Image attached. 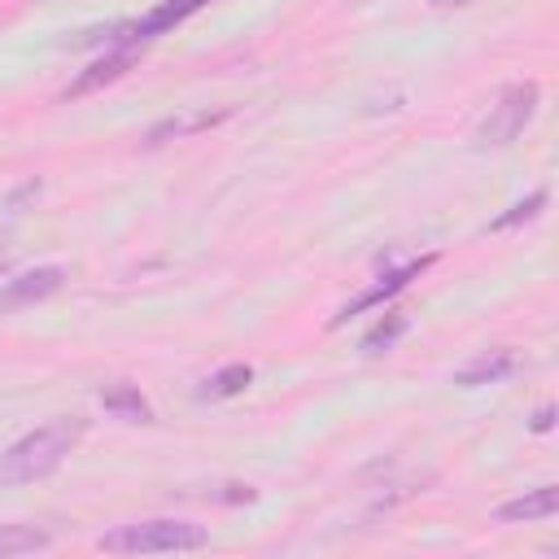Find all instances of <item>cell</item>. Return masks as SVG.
I'll return each mask as SVG.
<instances>
[{
  "mask_svg": "<svg viewBox=\"0 0 559 559\" xmlns=\"http://www.w3.org/2000/svg\"><path fill=\"white\" fill-rule=\"evenodd\" d=\"M0 271H4V262H0Z\"/></svg>",
  "mask_w": 559,
  "mask_h": 559,
  "instance_id": "ac0fdd59",
  "label": "cell"
},
{
  "mask_svg": "<svg viewBox=\"0 0 559 559\" xmlns=\"http://www.w3.org/2000/svg\"><path fill=\"white\" fill-rule=\"evenodd\" d=\"M135 66V48H109L105 57H96L70 87H66V100H79V96H87V92H96V87H105V83H114V79H122L127 70Z\"/></svg>",
  "mask_w": 559,
  "mask_h": 559,
  "instance_id": "ba28073f",
  "label": "cell"
},
{
  "mask_svg": "<svg viewBox=\"0 0 559 559\" xmlns=\"http://www.w3.org/2000/svg\"><path fill=\"white\" fill-rule=\"evenodd\" d=\"M52 537L35 524H0V559L9 555H35V550H48Z\"/></svg>",
  "mask_w": 559,
  "mask_h": 559,
  "instance_id": "4fadbf2b",
  "label": "cell"
},
{
  "mask_svg": "<svg viewBox=\"0 0 559 559\" xmlns=\"http://www.w3.org/2000/svg\"><path fill=\"white\" fill-rule=\"evenodd\" d=\"M205 542H210V528L192 520H135V524L109 528L96 546L114 555H166V550H201Z\"/></svg>",
  "mask_w": 559,
  "mask_h": 559,
  "instance_id": "7a4b0ae2",
  "label": "cell"
},
{
  "mask_svg": "<svg viewBox=\"0 0 559 559\" xmlns=\"http://www.w3.org/2000/svg\"><path fill=\"white\" fill-rule=\"evenodd\" d=\"M537 100H542V87H537L533 79H524V83H507L502 96L489 105L485 122L476 127V144H480V148H502V144H511V140L533 122Z\"/></svg>",
  "mask_w": 559,
  "mask_h": 559,
  "instance_id": "3957f363",
  "label": "cell"
},
{
  "mask_svg": "<svg viewBox=\"0 0 559 559\" xmlns=\"http://www.w3.org/2000/svg\"><path fill=\"white\" fill-rule=\"evenodd\" d=\"M550 201V192L546 188H537V192H528L524 201H515L507 214H498L493 223H489V231H507V227H520V223H528V218H537L542 214V205Z\"/></svg>",
  "mask_w": 559,
  "mask_h": 559,
  "instance_id": "9a60e30c",
  "label": "cell"
},
{
  "mask_svg": "<svg viewBox=\"0 0 559 559\" xmlns=\"http://www.w3.org/2000/svg\"><path fill=\"white\" fill-rule=\"evenodd\" d=\"M559 511V489L555 485H537V489H524L520 498H507L493 515L502 524H520V520H550Z\"/></svg>",
  "mask_w": 559,
  "mask_h": 559,
  "instance_id": "30bf717a",
  "label": "cell"
},
{
  "mask_svg": "<svg viewBox=\"0 0 559 559\" xmlns=\"http://www.w3.org/2000/svg\"><path fill=\"white\" fill-rule=\"evenodd\" d=\"M83 432H87V424L79 415H57L44 428L17 437L0 454V485H31V480L52 476L66 463V454L83 441Z\"/></svg>",
  "mask_w": 559,
  "mask_h": 559,
  "instance_id": "6da1fadb",
  "label": "cell"
},
{
  "mask_svg": "<svg viewBox=\"0 0 559 559\" xmlns=\"http://www.w3.org/2000/svg\"><path fill=\"white\" fill-rule=\"evenodd\" d=\"M227 118H231V109H188V114H170V118H162V122L148 127L144 148H162V144H170V140L210 131V127H218V122H227Z\"/></svg>",
  "mask_w": 559,
  "mask_h": 559,
  "instance_id": "52a82bcc",
  "label": "cell"
},
{
  "mask_svg": "<svg viewBox=\"0 0 559 559\" xmlns=\"http://www.w3.org/2000/svg\"><path fill=\"white\" fill-rule=\"evenodd\" d=\"M210 0H162V4H153L144 17H135V22H118V26H109V39L118 44V48H140L144 39H157V35H166L170 26H179V22H188L197 9H205Z\"/></svg>",
  "mask_w": 559,
  "mask_h": 559,
  "instance_id": "277c9868",
  "label": "cell"
},
{
  "mask_svg": "<svg viewBox=\"0 0 559 559\" xmlns=\"http://www.w3.org/2000/svg\"><path fill=\"white\" fill-rule=\"evenodd\" d=\"M249 384H253V367H249V362H227V367H218V371L197 389V397H201V402H223V397L245 393Z\"/></svg>",
  "mask_w": 559,
  "mask_h": 559,
  "instance_id": "7c38bea8",
  "label": "cell"
},
{
  "mask_svg": "<svg viewBox=\"0 0 559 559\" xmlns=\"http://www.w3.org/2000/svg\"><path fill=\"white\" fill-rule=\"evenodd\" d=\"M428 4H437V9H459V4H472V0H428Z\"/></svg>",
  "mask_w": 559,
  "mask_h": 559,
  "instance_id": "e0dca14e",
  "label": "cell"
},
{
  "mask_svg": "<svg viewBox=\"0 0 559 559\" xmlns=\"http://www.w3.org/2000/svg\"><path fill=\"white\" fill-rule=\"evenodd\" d=\"M528 428H533V432H550V428H555V406H550V402L537 406V415L528 419Z\"/></svg>",
  "mask_w": 559,
  "mask_h": 559,
  "instance_id": "2e32d148",
  "label": "cell"
},
{
  "mask_svg": "<svg viewBox=\"0 0 559 559\" xmlns=\"http://www.w3.org/2000/svg\"><path fill=\"white\" fill-rule=\"evenodd\" d=\"M437 262V253H424V258H415V262H406V266H393V271H384L376 284H367L358 297H349L336 314H332V328H341L345 319H354V314H362V310H371V306H380V301H389V297H397L411 280H419L428 266Z\"/></svg>",
  "mask_w": 559,
  "mask_h": 559,
  "instance_id": "5b68a950",
  "label": "cell"
},
{
  "mask_svg": "<svg viewBox=\"0 0 559 559\" xmlns=\"http://www.w3.org/2000/svg\"><path fill=\"white\" fill-rule=\"evenodd\" d=\"M406 328H411V323H406V314L389 310V314H384V319H380V323H376V328L362 336V354H367V358H380V354H389V349L402 341V332H406Z\"/></svg>",
  "mask_w": 559,
  "mask_h": 559,
  "instance_id": "5bb4252c",
  "label": "cell"
},
{
  "mask_svg": "<svg viewBox=\"0 0 559 559\" xmlns=\"http://www.w3.org/2000/svg\"><path fill=\"white\" fill-rule=\"evenodd\" d=\"M100 406H105V415H114V419H122V424H153V406H148V397L140 393V384H109V389H100Z\"/></svg>",
  "mask_w": 559,
  "mask_h": 559,
  "instance_id": "8fae6325",
  "label": "cell"
},
{
  "mask_svg": "<svg viewBox=\"0 0 559 559\" xmlns=\"http://www.w3.org/2000/svg\"><path fill=\"white\" fill-rule=\"evenodd\" d=\"M66 284V271L61 266H35V271H22L13 280L0 284V314H13V310H26L35 301H48L52 293H61Z\"/></svg>",
  "mask_w": 559,
  "mask_h": 559,
  "instance_id": "8992f818",
  "label": "cell"
},
{
  "mask_svg": "<svg viewBox=\"0 0 559 559\" xmlns=\"http://www.w3.org/2000/svg\"><path fill=\"white\" fill-rule=\"evenodd\" d=\"M515 367H520L515 349H489V354H476L467 367H459V371H454V384H463V389L498 384V380H507Z\"/></svg>",
  "mask_w": 559,
  "mask_h": 559,
  "instance_id": "9c48e42d",
  "label": "cell"
}]
</instances>
